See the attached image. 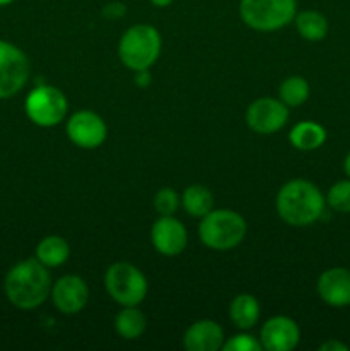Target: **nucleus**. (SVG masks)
<instances>
[{"label":"nucleus","mask_w":350,"mask_h":351,"mask_svg":"<svg viewBox=\"0 0 350 351\" xmlns=\"http://www.w3.org/2000/svg\"><path fill=\"white\" fill-rule=\"evenodd\" d=\"M326 199L312 182L295 178L278 191L277 213L287 225L309 226L325 215Z\"/></svg>","instance_id":"nucleus-2"},{"label":"nucleus","mask_w":350,"mask_h":351,"mask_svg":"<svg viewBox=\"0 0 350 351\" xmlns=\"http://www.w3.org/2000/svg\"><path fill=\"white\" fill-rule=\"evenodd\" d=\"M153 204L160 216H174L178 206H180V197H178V194L174 189L165 187L156 192V195L153 199Z\"/></svg>","instance_id":"nucleus-24"},{"label":"nucleus","mask_w":350,"mask_h":351,"mask_svg":"<svg viewBox=\"0 0 350 351\" xmlns=\"http://www.w3.org/2000/svg\"><path fill=\"white\" fill-rule=\"evenodd\" d=\"M318 295L325 304L331 307L350 305V271L345 267L326 269L318 278Z\"/></svg>","instance_id":"nucleus-14"},{"label":"nucleus","mask_w":350,"mask_h":351,"mask_svg":"<svg viewBox=\"0 0 350 351\" xmlns=\"http://www.w3.org/2000/svg\"><path fill=\"white\" fill-rule=\"evenodd\" d=\"M247 223L232 209H211L199 223V240L208 249L230 250L244 242Z\"/></svg>","instance_id":"nucleus-3"},{"label":"nucleus","mask_w":350,"mask_h":351,"mask_svg":"<svg viewBox=\"0 0 350 351\" xmlns=\"http://www.w3.org/2000/svg\"><path fill=\"white\" fill-rule=\"evenodd\" d=\"M239 14L246 26L270 33L295 19L297 0H240Z\"/></svg>","instance_id":"nucleus-5"},{"label":"nucleus","mask_w":350,"mask_h":351,"mask_svg":"<svg viewBox=\"0 0 350 351\" xmlns=\"http://www.w3.org/2000/svg\"><path fill=\"white\" fill-rule=\"evenodd\" d=\"M134 82L139 88H148L151 82V75H150V69H144V71H136V77H134Z\"/></svg>","instance_id":"nucleus-27"},{"label":"nucleus","mask_w":350,"mask_h":351,"mask_svg":"<svg viewBox=\"0 0 350 351\" xmlns=\"http://www.w3.org/2000/svg\"><path fill=\"white\" fill-rule=\"evenodd\" d=\"M309 93H311L309 82L301 75L287 77L278 89V96L288 108H297V106L304 105L309 98Z\"/></svg>","instance_id":"nucleus-22"},{"label":"nucleus","mask_w":350,"mask_h":351,"mask_svg":"<svg viewBox=\"0 0 350 351\" xmlns=\"http://www.w3.org/2000/svg\"><path fill=\"white\" fill-rule=\"evenodd\" d=\"M67 136L72 144L82 149H96L108 136V127L98 113L91 110H81L67 120Z\"/></svg>","instance_id":"nucleus-9"},{"label":"nucleus","mask_w":350,"mask_h":351,"mask_svg":"<svg viewBox=\"0 0 350 351\" xmlns=\"http://www.w3.org/2000/svg\"><path fill=\"white\" fill-rule=\"evenodd\" d=\"M161 53V36L151 24H134L119 41V58L130 71L150 69Z\"/></svg>","instance_id":"nucleus-4"},{"label":"nucleus","mask_w":350,"mask_h":351,"mask_svg":"<svg viewBox=\"0 0 350 351\" xmlns=\"http://www.w3.org/2000/svg\"><path fill=\"white\" fill-rule=\"evenodd\" d=\"M51 300L55 308L62 314H78L89 300V288L82 278L67 274L57 280L51 287Z\"/></svg>","instance_id":"nucleus-12"},{"label":"nucleus","mask_w":350,"mask_h":351,"mask_svg":"<svg viewBox=\"0 0 350 351\" xmlns=\"http://www.w3.org/2000/svg\"><path fill=\"white\" fill-rule=\"evenodd\" d=\"M115 332L120 338L127 339V341H132V339L141 338L146 331V317H144L143 312L136 307H124L119 314L115 315Z\"/></svg>","instance_id":"nucleus-19"},{"label":"nucleus","mask_w":350,"mask_h":351,"mask_svg":"<svg viewBox=\"0 0 350 351\" xmlns=\"http://www.w3.org/2000/svg\"><path fill=\"white\" fill-rule=\"evenodd\" d=\"M126 12H127V9L122 2H110L103 7L102 16L108 21H117V19H120V17L126 16Z\"/></svg>","instance_id":"nucleus-26"},{"label":"nucleus","mask_w":350,"mask_h":351,"mask_svg":"<svg viewBox=\"0 0 350 351\" xmlns=\"http://www.w3.org/2000/svg\"><path fill=\"white\" fill-rule=\"evenodd\" d=\"M343 170H345V173L349 175V178H350V153L347 154L345 161H343Z\"/></svg>","instance_id":"nucleus-30"},{"label":"nucleus","mask_w":350,"mask_h":351,"mask_svg":"<svg viewBox=\"0 0 350 351\" xmlns=\"http://www.w3.org/2000/svg\"><path fill=\"white\" fill-rule=\"evenodd\" d=\"M3 291L10 304L19 311H34L45 304L51 293L48 267L40 261L24 259L14 264L3 280Z\"/></svg>","instance_id":"nucleus-1"},{"label":"nucleus","mask_w":350,"mask_h":351,"mask_svg":"<svg viewBox=\"0 0 350 351\" xmlns=\"http://www.w3.org/2000/svg\"><path fill=\"white\" fill-rule=\"evenodd\" d=\"M213 202H215V199H213L211 191L199 184L189 185L180 197V204L184 206L185 213H189L192 218H202V216L208 215L213 209Z\"/></svg>","instance_id":"nucleus-20"},{"label":"nucleus","mask_w":350,"mask_h":351,"mask_svg":"<svg viewBox=\"0 0 350 351\" xmlns=\"http://www.w3.org/2000/svg\"><path fill=\"white\" fill-rule=\"evenodd\" d=\"M105 288L119 305L136 307L146 298L148 280L134 264L115 263L106 269Z\"/></svg>","instance_id":"nucleus-6"},{"label":"nucleus","mask_w":350,"mask_h":351,"mask_svg":"<svg viewBox=\"0 0 350 351\" xmlns=\"http://www.w3.org/2000/svg\"><path fill=\"white\" fill-rule=\"evenodd\" d=\"M69 256H71V247L67 240L58 235L45 237L36 245V259L48 269L62 266L69 259Z\"/></svg>","instance_id":"nucleus-18"},{"label":"nucleus","mask_w":350,"mask_h":351,"mask_svg":"<svg viewBox=\"0 0 350 351\" xmlns=\"http://www.w3.org/2000/svg\"><path fill=\"white\" fill-rule=\"evenodd\" d=\"M329 208L338 213H350V180L336 182L326 195Z\"/></svg>","instance_id":"nucleus-23"},{"label":"nucleus","mask_w":350,"mask_h":351,"mask_svg":"<svg viewBox=\"0 0 350 351\" xmlns=\"http://www.w3.org/2000/svg\"><path fill=\"white\" fill-rule=\"evenodd\" d=\"M295 27L307 41H321L328 34V19L318 10H302L295 14Z\"/></svg>","instance_id":"nucleus-21"},{"label":"nucleus","mask_w":350,"mask_h":351,"mask_svg":"<svg viewBox=\"0 0 350 351\" xmlns=\"http://www.w3.org/2000/svg\"><path fill=\"white\" fill-rule=\"evenodd\" d=\"M223 343L222 326L209 319L196 321L184 335V348L187 351H216L223 348Z\"/></svg>","instance_id":"nucleus-15"},{"label":"nucleus","mask_w":350,"mask_h":351,"mask_svg":"<svg viewBox=\"0 0 350 351\" xmlns=\"http://www.w3.org/2000/svg\"><path fill=\"white\" fill-rule=\"evenodd\" d=\"M259 341L263 350L292 351L301 341V329L294 319L287 315H277L268 319L263 324Z\"/></svg>","instance_id":"nucleus-13"},{"label":"nucleus","mask_w":350,"mask_h":351,"mask_svg":"<svg viewBox=\"0 0 350 351\" xmlns=\"http://www.w3.org/2000/svg\"><path fill=\"white\" fill-rule=\"evenodd\" d=\"M223 351H261L263 345L259 339L247 332H240V335L232 336L229 341L223 343Z\"/></svg>","instance_id":"nucleus-25"},{"label":"nucleus","mask_w":350,"mask_h":351,"mask_svg":"<svg viewBox=\"0 0 350 351\" xmlns=\"http://www.w3.org/2000/svg\"><path fill=\"white\" fill-rule=\"evenodd\" d=\"M30 60L17 45L0 40V99L23 91L30 79Z\"/></svg>","instance_id":"nucleus-8"},{"label":"nucleus","mask_w":350,"mask_h":351,"mask_svg":"<svg viewBox=\"0 0 350 351\" xmlns=\"http://www.w3.org/2000/svg\"><path fill=\"white\" fill-rule=\"evenodd\" d=\"M288 120V106L281 99L259 98L249 105L246 122L250 130L261 136H270L285 127Z\"/></svg>","instance_id":"nucleus-10"},{"label":"nucleus","mask_w":350,"mask_h":351,"mask_svg":"<svg viewBox=\"0 0 350 351\" xmlns=\"http://www.w3.org/2000/svg\"><path fill=\"white\" fill-rule=\"evenodd\" d=\"M69 110L67 98L55 86L41 84L31 89L24 101L27 119L38 127H55L65 119Z\"/></svg>","instance_id":"nucleus-7"},{"label":"nucleus","mask_w":350,"mask_h":351,"mask_svg":"<svg viewBox=\"0 0 350 351\" xmlns=\"http://www.w3.org/2000/svg\"><path fill=\"white\" fill-rule=\"evenodd\" d=\"M151 243L161 256H180L187 247V230L174 216H160L151 226Z\"/></svg>","instance_id":"nucleus-11"},{"label":"nucleus","mask_w":350,"mask_h":351,"mask_svg":"<svg viewBox=\"0 0 350 351\" xmlns=\"http://www.w3.org/2000/svg\"><path fill=\"white\" fill-rule=\"evenodd\" d=\"M12 2H16V0H0V7H5V5H10Z\"/></svg>","instance_id":"nucleus-31"},{"label":"nucleus","mask_w":350,"mask_h":351,"mask_svg":"<svg viewBox=\"0 0 350 351\" xmlns=\"http://www.w3.org/2000/svg\"><path fill=\"white\" fill-rule=\"evenodd\" d=\"M326 137H328V134H326L325 127L316 122H311V120L299 122L288 134L290 144L299 151L319 149L325 144Z\"/></svg>","instance_id":"nucleus-16"},{"label":"nucleus","mask_w":350,"mask_h":351,"mask_svg":"<svg viewBox=\"0 0 350 351\" xmlns=\"http://www.w3.org/2000/svg\"><path fill=\"white\" fill-rule=\"evenodd\" d=\"M151 3H153L154 7H160V9H163V7H168L174 3V0H150Z\"/></svg>","instance_id":"nucleus-29"},{"label":"nucleus","mask_w":350,"mask_h":351,"mask_svg":"<svg viewBox=\"0 0 350 351\" xmlns=\"http://www.w3.org/2000/svg\"><path fill=\"white\" fill-rule=\"evenodd\" d=\"M259 302L249 293H240L230 302L229 315L233 324L242 331L253 329L259 321Z\"/></svg>","instance_id":"nucleus-17"},{"label":"nucleus","mask_w":350,"mask_h":351,"mask_svg":"<svg viewBox=\"0 0 350 351\" xmlns=\"http://www.w3.org/2000/svg\"><path fill=\"white\" fill-rule=\"evenodd\" d=\"M319 350L321 351H349V346L343 345V343L336 341V339H329V341L323 343L321 346H319Z\"/></svg>","instance_id":"nucleus-28"}]
</instances>
